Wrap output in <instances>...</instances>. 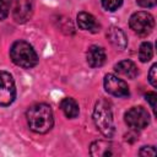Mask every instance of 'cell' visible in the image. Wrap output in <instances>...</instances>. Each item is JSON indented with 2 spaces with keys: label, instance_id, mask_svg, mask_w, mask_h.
I'll return each mask as SVG.
<instances>
[{
  "label": "cell",
  "instance_id": "cell-1",
  "mask_svg": "<svg viewBox=\"0 0 157 157\" xmlns=\"http://www.w3.org/2000/svg\"><path fill=\"white\" fill-rule=\"evenodd\" d=\"M28 126L37 134L48 132L54 125V115L50 105L45 103H37L28 108L26 113Z\"/></svg>",
  "mask_w": 157,
  "mask_h": 157
},
{
  "label": "cell",
  "instance_id": "cell-2",
  "mask_svg": "<svg viewBox=\"0 0 157 157\" xmlns=\"http://www.w3.org/2000/svg\"><path fill=\"white\" fill-rule=\"evenodd\" d=\"M93 121L101 134L105 137H112L114 135L115 126L113 121V113L110 104L107 101L99 99L96 103L93 109Z\"/></svg>",
  "mask_w": 157,
  "mask_h": 157
},
{
  "label": "cell",
  "instance_id": "cell-3",
  "mask_svg": "<svg viewBox=\"0 0 157 157\" xmlns=\"http://www.w3.org/2000/svg\"><path fill=\"white\" fill-rule=\"evenodd\" d=\"M10 58L13 64L23 69H31L38 64V55L36 50L25 40H17L11 45Z\"/></svg>",
  "mask_w": 157,
  "mask_h": 157
},
{
  "label": "cell",
  "instance_id": "cell-4",
  "mask_svg": "<svg viewBox=\"0 0 157 157\" xmlns=\"http://www.w3.org/2000/svg\"><path fill=\"white\" fill-rule=\"evenodd\" d=\"M129 26L135 33L140 36H146L153 29L155 20L151 13L146 11H137L131 15L129 20Z\"/></svg>",
  "mask_w": 157,
  "mask_h": 157
},
{
  "label": "cell",
  "instance_id": "cell-5",
  "mask_svg": "<svg viewBox=\"0 0 157 157\" xmlns=\"http://www.w3.org/2000/svg\"><path fill=\"white\" fill-rule=\"evenodd\" d=\"M16 98V86L7 71H0V105L7 107Z\"/></svg>",
  "mask_w": 157,
  "mask_h": 157
},
{
  "label": "cell",
  "instance_id": "cell-6",
  "mask_svg": "<svg viewBox=\"0 0 157 157\" xmlns=\"http://www.w3.org/2000/svg\"><path fill=\"white\" fill-rule=\"evenodd\" d=\"M125 123L134 130L144 129L150 123V115L142 107H132L125 113Z\"/></svg>",
  "mask_w": 157,
  "mask_h": 157
},
{
  "label": "cell",
  "instance_id": "cell-7",
  "mask_svg": "<svg viewBox=\"0 0 157 157\" xmlns=\"http://www.w3.org/2000/svg\"><path fill=\"white\" fill-rule=\"evenodd\" d=\"M104 88L114 97H128L130 94L128 83L113 74H107L104 76Z\"/></svg>",
  "mask_w": 157,
  "mask_h": 157
},
{
  "label": "cell",
  "instance_id": "cell-8",
  "mask_svg": "<svg viewBox=\"0 0 157 157\" xmlns=\"http://www.w3.org/2000/svg\"><path fill=\"white\" fill-rule=\"evenodd\" d=\"M33 12V0H12V17L16 22L28 21Z\"/></svg>",
  "mask_w": 157,
  "mask_h": 157
},
{
  "label": "cell",
  "instance_id": "cell-9",
  "mask_svg": "<svg viewBox=\"0 0 157 157\" xmlns=\"http://www.w3.org/2000/svg\"><path fill=\"white\" fill-rule=\"evenodd\" d=\"M86 58L91 67H99L105 63V52L102 47L91 45L87 50Z\"/></svg>",
  "mask_w": 157,
  "mask_h": 157
},
{
  "label": "cell",
  "instance_id": "cell-10",
  "mask_svg": "<svg viewBox=\"0 0 157 157\" xmlns=\"http://www.w3.org/2000/svg\"><path fill=\"white\" fill-rule=\"evenodd\" d=\"M90 153L96 157H105L114 155L113 152V144L105 140H97L91 144Z\"/></svg>",
  "mask_w": 157,
  "mask_h": 157
},
{
  "label": "cell",
  "instance_id": "cell-11",
  "mask_svg": "<svg viewBox=\"0 0 157 157\" xmlns=\"http://www.w3.org/2000/svg\"><path fill=\"white\" fill-rule=\"evenodd\" d=\"M107 37H108L109 42L112 43V45H114L119 50L125 49L128 45V38H126L125 33L119 27H110L107 33Z\"/></svg>",
  "mask_w": 157,
  "mask_h": 157
},
{
  "label": "cell",
  "instance_id": "cell-12",
  "mask_svg": "<svg viewBox=\"0 0 157 157\" xmlns=\"http://www.w3.org/2000/svg\"><path fill=\"white\" fill-rule=\"evenodd\" d=\"M114 70L118 75L124 76L126 78H135L139 74L137 66L131 60H121L118 64H115Z\"/></svg>",
  "mask_w": 157,
  "mask_h": 157
},
{
  "label": "cell",
  "instance_id": "cell-13",
  "mask_svg": "<svg viewBox=\"0 0 157 157\" xmlns=\"http://www.w3.org/2000/svg\"><path fill=\"white\" fill-rule=\"evenodd\" d=\"M77 25L83 31H91V32H97V28H99L96 18L93 17V15L88 13V12H78L77 13Z\"/></svg>",
  "mask_w": 157,
  "mask_h": 157
},
{
  "label": "cell",
  "instance_id": "cell-14",
  "mask_svg": "<svg viewBox=\"0 0 157 157\" xmlns=\"http://www.w3.org/2000/svg\"><path fill=\"white\" fill-rule=\"evenodd\" d=\"M60 109L63 110V113L65 114V117H67L69 119H74L78 115L80 108L77 102L71 98V97H65L61 99L60 102Z\"/></svg>",
  "mask_w": 157,
  "mask_h": 157
},
{
  "label": "cell",
  "instance_id": "cell-15",
  "mask_svg": "<svg viewBox=\"0 0 157 157\" xmlns=\"http://www.w3.org/2000/svg\"><path fill=\"white\" fill-rule=\"evenodd\" d=\"M153 56V48H152V44L150 42H144L141 43L140 45V49H139V59L140 61L142 63H147L152 59Z\"/></svg>",
  "mask_w": 157,
  "mask_h": 157
},
{
  "label": "cell",
  "instance_id": "cell-16",
  "mask_svg": "<svg viewBox=\"0 0 157 157\" xmlns=\"http://www.w3.org/2000/svg\"><path fill=\"white\" fill-rule=\"evenodd\" d=\"M101 1H102V6L107 11H115L123 4V0H101Z\"/></svg>",
  "mask_w": 157,
  "mask_h": 157
},
{
  "label": "cell",
  "instance_id": "cell-17",
  "mask_svg": "<svg viewBox=\"0 0 157 157\" xmlns=\"http://www.w3.org/2000/svg\"><path fill=\"white\" fill-rule=\"evenodd\" d=\"M11 1L10 0H0V21H4L10 12Z\"/></svg>",
  "mask_w": 157,
  "mask_h": 157
},
{
  "label": "cell",
  "instance_id": "cell-18",
  "mask_svg": "<svg viewBox=\"0 0 157 157\" xmlns=\"http://www.w3.org/2000/svg\"><path fill=\"white\" fill-rule=\"evenodd\" d=\"M156 70H157V65L153 64L150 69V72H148V81L153 86V87H157V75H156Z\"/></svg>",
  "mask_w": 157,
  "mask_h": 157
},
{
  "label": "cell",
  "instance_id": "cell-19",
  "mask_svg": "<svg viewBox=\"0 0 157 157\" xmlns=\"http://www.w3.org/2000/svg\"><path fill=\"white\" fill-rule=\"evenodd\" d=\"M145 97H146V101L150 103V105H151L153 113L156 114V101H157V94H156L155 92H148Z\"/></svg>",
  "mask_w": 157,
  "mask_h": 157
},
{
  "label": "cell",
  "instance_id": "cell-20",
  "mask_svg": "<svg viewBox=\"0 0 157 157\" xmlns=\"http://www.w3.org/2000/svg\"><path fill=\"white\" fill-rule=\"evenodd\" d=\"M140 156H155L156 155V150L153 146H145L140 150L139 152Z\"/></svg>",
  "mask_w": 157,
  "mask_h": 157
},
{
  "label": "cell",
  "instance_id": "cell-21",
  "mask_svg": "<svg viewBox=\"0 0 157 157\" xmlns=\"http://www.w3.org/2000/svg\"><path fill=\"white\" fill-rule=\"evenodd\" d=\"M136 2L141 6V7H146V9H150V7H153L157 2V0H136Z\"/></svg>",
  "mask_w": 157,
  "mask_h": 157
}]
</instances>
